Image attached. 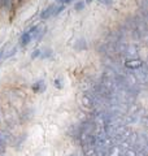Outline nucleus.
Here are the masks:
<instances>
[{
    "label": "nucleus",
    "mask_w": 148,
    "mask_h": 156,
    "mask_svg": "<svg viewBox=\"0 0 148 156\" xmlns=\"http://www.w3.org/2000/svg\"><path fill=\"white\" fill-rule=\"evenodd\" d=\"M125 66L127 68V69H131V70H139L140 68L144 66V61L140 60V58L130 57L125 61Z\"/></svg>",
    "instance_id": "obj_1"
},
{
    "label": "nucleus",
    "mask_w": 148,
    "mask_h": 156,
    "mask_svg": "<svg viewBox=\"0 0 148 156\" xmlns=\"http://www.w3.org/2000/svg\"><path fill=\"white\" fill-rule=\"evenodd\" d=\"M55 8H56L55 4H51V5H48L47 8H44L43 11L41 12V18L44 20V21L48 20V18H51L53 16V11H55Z\"/></svg>",
    "instance_id": "obj_2"
},
{
    "label": "nucleus",
    "mask_w": 148,
    "mask_h": 156,
    "mask_svg": "<svg viewBox=\"0 0 148 156\" xmlns=\"http://www.w3.org/2000/svg\"><path fill=\"white\" fill-rule=\"evenodd\" d=\"M30 42H31L30 33H29V31H23V34L19 37V44H21L22 47H25V46H27Z\"/></svg>",
    "instance_id": "obj_3"
},
{
    "label": "nucleus",
    "mask_w": 148,
    "mask_h": 156,
    "mask_svg": "<svg viewBox=\"0 0 148 156\" xmlns=\"http://www.w3.org/2000/svg\"><path fill=\"white\" fill-rule=\"evenodd\" d=\"M44 89H46V85H44V82H42V81H38L37 83L33 85V91H35V92H41Z\"/></svg>",
    "instance_id": "obj_4"
},
{
    "label": "nucleus",
    "mask_w": 148,
    "mask_h": 156,
    "mask_svg": "<svg viewBox=\"0 0 148 156\" xmlns=\"http://www.w3.org/2000/svg\"><path fill=\"white\" fill-rule=\"evenodd\" d=\"M52 55H53V51L51 50V48H44V50L41 52V56L39 57L41 58H49Z\"/></svg>",
    "instance_id": "obj_5"
},
{
    "label": "nucleus",
    "mask_w": 148,
    "mask_h": 156,
    "mask_svg": "<svg viewBox=\"0 0 148 156\" xmlns=\"http://www.w3.org/2000/svg\"><path fill=\"white\" fill-rule=\"evenodd\" d=\"M85 7H86V3L83 2V0H79V2H77L76 4H74V9H76V11H83V9H85Z\"/></svg>",
    "instance_id": "obj_6"
},
{
    "label": "nucleus",
    "mask_w": 148,
    "mask_h": 156,
    "mask_svg": "<svg viewBox=\"0 0 148 156\" xmlns=\"http://www.w3.org/2000/svg\"><path fill=\"white\" fill-rule=\"evenodd\" d=\"M74 47H76L77 50H85V48L87 47V43H86V41L81 39V41L77 42V44H74Z\"/></svg>",
    "instance_id": "obj_7"
},
{
    "label": "nucleus",
    "mask_w": 148,
    "mask_h": 156,
    "mask_svg": "<svg viewBox=\"0 0 148 156\" xmlns=\"http://www.w3.org/2000/svg\"><path fill=\"white\" fill-rule=\"evenodd\" d=\"M41 52H42V50H39V48H37L35 51H33V53H31V58H37V57H39V56H41Z\"/></svg>",
    "instance_id": "obj_8"
},
{
    "label": "nucleus",
    "mask_w": 148,
    "mask_h": 156,
    "mask_svg": "<svg viewBox=\"0 0 148 156\" xmlns=\"http://www.w3.org/2000/svg\"><path fill=\"white\" fill-rule=\"evenodd\" d=\"M53 83H55V86L57 87V89H61V80L60 78H56V80L53 81Z\"/></svg>",
    "instance_id": "obj_9"
},
{
    "label": "nucleus",
    "mask_w": 148,
    "mask_h": 156,
    "mask_svg": "<svg viewBox=\"0 0 148 156\" xmlns=\"http://www.w3.org/2000/svg\"><path fill=\"white\" fill-rule=\"evenodd\" d=\"M101 4H104V5H111V4L113 3V0H99Z\"/></svg>",
    "instance_id": "obj_10"
},
{
    "label": "nucleus",
    "mask_w": 148,
    "mask_h": 156,
    "mask_svg": "<svg viewBox=\"0 0 148 156\" xmlns=\"http://www.w3.org/2000/svg\"><path fill=\"white\" fill-rule=\"evenodd\" d=\"M56 2H58V3H61L62 5H66V4H69V3H72V0H56Z\"/></svg>",
    "instance_id": "obj_11"
},
{
    "label": "nucleus",
    "mask_w": 148,
    "mask_h": 156,
    "mask_svg": "<svg viewBox=\"0 0 148 156\" xmlns=\"http://www.w3.org/2000/svg\"><path fill=\"white\" fill-rule=\"evenodd\" d=\"M4 55H5V47H3V48H0V58H3Z\"/></svg>",
    "instance_id": "obj_12"
},
{
    "label": "nucleus",
    "mask_w": 148,
    "mask_h": 156,
    "mask_svg": "<svg viewBox=\"0 0 148 156\" xmlns=\"http://www.w3.org/2000/svg\"><path fill=\"white\" fill-rule=\"evenodd\" d=\"M91 2H93V0H86L85 3H91Z\"/></svg>",
    "instance_id": "obj_13"
}]
</instances>
